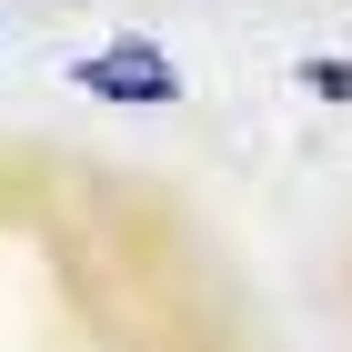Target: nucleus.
Instances as JSON below:
<instances>
[{
  "label": "nucleus",
  "instance_id": "2",
  "mask_svg": "<svg viewBox=\"0 0 352 352\" xmlns=\"http://www.w3.org/2000/svg\"><path fill=\"white\" fill-rule=\"evenodd\" d=\"M302 81L322 91V101H352V60H312V71H302Z\"/></svg>",
  "mask_w": 352,
  "mask_h": 352
},
{
  "label": "nucleus",
  "instance_id": "1",
  "mask_svg": "<svg viewBox=\"0 0 352 352\" xmlns=\"http://www.w3.org/2000/svg\"><path fill=\"white\" fill-rule=\"evenodd\" d=\"M81 91H101V101H141V111H162V101H182V71H171L151 41H111V51H91L81 71H71Z\"/></svg>",
  "mask_w": 352,
  "mask_h": 352
}]
</instances>
